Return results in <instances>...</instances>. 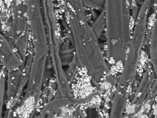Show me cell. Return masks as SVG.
Masks as SVG:
<instances>
[{"instance_id":"cell-1","label":"cell","mask_w":157,"mask_h":118,"mask_svg":"<svg viewBox=\"0 0 157 118\" xmlns=\"http://www.w3.org/2000/svg\"><path fill=\"white\" fill-rule=\"evenodd\" d=\"M129 6L127 0H105L107 47L111 51H123L129 45Z\"/></svg>"},{"instance_id":"cell-2","label":"cell","mask_w":157,"mask_h":118,"mask_svg":"<svg viewBox=\"0 0 157 118\" xmlns=\"http://www.w3.org/2000/svg\"><path fill=\"white\" fill-rule=\"evenodd\" d=\"M40 3L51 61L60 60V44L54 10L52 0H40Z\"/></svg>"},{"instance_id":"cell-3","label":"cell","mask_w":157,"mask_h":118,"mask_svg":"<svg viewBox=\"0 0 157 118\" xmlns=\"http://www.w3.org/2000/svg\"><path fill=\"white\" fill-rule=\"evenodd\" d=\"M25 63L17 69L7 72L6 110L10 106L20 85Z\"/></svg>"},{"instance_id":"cell-4","label":"cell","mask_w":157,"mask_h":118,"mask_svg":"<svg viewBox=\"0 0 157 118\" xmlns=\"http://www.w3.org/2000/svg\"><path fill=\"white\" fill-rule=\"evenodd\" d=\"M75 55L74 48L70 45V41H66L61 47L59 55L62 65L69 64Z\"/></svg>"},{"instance_id":"cell-5","label":"cell","mask_w":157,"mask_h":118,"mask_svg":"<svg viewBox=\"0 0 157 118\" xmlns=\"http://www.w3.org/2000/svg\"><path fill=\"white\" fill-rule=\"evenodd\" d=\"M91 26L98 38L102 34L105 27V18L104 9Z\"/></svg>"},{"instance_id":"cell-6","label":"cell","mask_w":157,"mask_h":118,"mask_svg":"<svg viewBox=\"0 0 157 118\" xmlns=\"http://www.w3.org/2000/svg\"><path fill=\"white\" fill-rule=\"evenodd\" d=\"M0 117L2 111L5 94V77L7 71L2 65L0 71Z\"/></svg>"},{"instance_id":"cell-7","label":"cell","mask_w":157,"mask_h":118,"mask_svg":"<svg viewBox=\"0 0 157 118\" xmlns=\"http://www.w3.org/2000/svg\"><path fill=\"white\" fill-rule=\"evenodd\" d=\"M69 65V67L66 75L67 80L70 84L76 74L79 65L75 54L72 60Z\"/></svg>"},{"instance_id":"cell-8","label":"cell","mask_w":157,"mask_h":118,"mask_svg":"<svg viewBox=\"0 0 157 118\" xmlns=\"http://www.w3.org/2000/svg\"><path fill=\"white\" fill-rule=\"evenodd\" d=\"M84 6L101 10L104 7L105 0H82Z\"/></svg>"},{"instance_id":"cell-9","label":"cell","mask_w":157,"mask_h":118,"mask_svg":"<svg viewBox=\"0 0 157 118\" xmlns=\"http://www.w3.org/2000/svg\"><path fill=\"white\" fill-rule=\"evenodd\" d=\"M25 2L29 18L34 10L39 0H25Z\"/></svg>"},{"instance_id":"cell-10","label":"cell","mask_w":157,"mask_h":118,"mask_svg":"<svg viewBox=\"0 0 157 118\" xmlns=\"http://www.w3.org/2000/svg\"><path fill=\"white\" fill-rule=\"evenodd\" d=\"M127 1L129 6H131L132 2V0H127Z\"/></svg>"}]
</instances>
